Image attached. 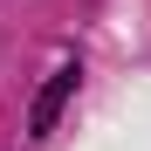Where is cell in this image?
I'll return each mask as SVG.
<instances>
[{
  "mask_svg": "<svg viewBox=\"0 0 151 151\" xmlns=\"http://www.w3.org/2000/svg\"><path fill=\"white\" fill-rule=\"evenodd\" d=\"M76 83H83V69H76V62H62L55 76H48V89H41L35 103H28V137H48V131H55V117L69 110V96H76Z\"/></svg>",
  "mask_w": 151,
  "mask_h": 151,
  "instance_id": "cell-1",
  "label": "cell"
}]
</instances>
